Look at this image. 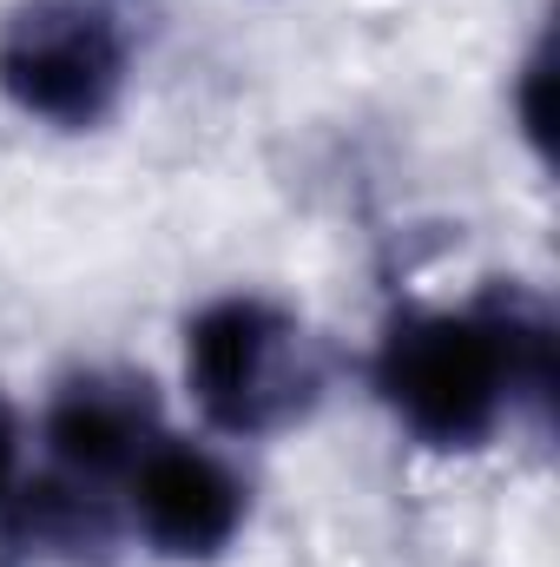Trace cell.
I'll return each mask as SVG.
<instances>
[{"label":"cell","mask_w":560,"mask_h":567,"mask_svg":"<svg viewBox=\"0 0 560 567\" xmlns=\"http://www.w3.org/2000/svg\"><path fill=\"white\" fill-rule=\"evenodd\" d=\"M560 383L554 303L521 278L462 303H396L370 343V396L416 449L475 455L501 429H548Z\"/></svg>","instance_id":"6da1fadb"},{"label":"cell","mask_w":560,"mask_h":567,"mask_svg":"<svg viewBox=\"0 0 560 567\" xmlns=\"http://www.w3.org/2000/svg\"><path fill=\"white\" fill-rule=\"evenodd\" d=\"M178 377L211 442H278L330 403L336 350L297 303L238 284L185 317Z\"/></svg>","instance_id":"7a4b0ae2"},{"label":"cell","mask_w":560,"mask_h":567,"mask_svg":"<svg viewBox=\"0 0 560 567\" xmlns=\"http://www.w3.org/2000/svg\"><path fill=\"white\" fill-rule=\"evenodd\" d=\"M133 73V33L113 0H13L0 13V100L40 133H106Z\"/></svg>","instance_id":"3957f363"},{"label":"cell","mask_w":560,"mask_h":567,"mask_svg":"<svg viewBox=\"0 0 560 567\" xmlns=\"http://www.w3.org/2000/svg\"><path fill=\"white\" fill-rule=\"evenodd\" d=\"M120 522L172 567L225 561L251 528V475L211 435L165 429L120 482Z\"/></svg>","instance_id":"277c9868"},{"label":"cell","mask_w":560,"mask_h":567,"mask_svg":"<svg viewBox=\"0 0 560 567\" xmlns=\"http://www.w3.org/2000/svg\"><path fill=\"white\" fill-rule=\"evenodd\" d=\"M158 383L133 363H73L46 383V403L33 416L40 468L120 495L126 468L165 435Z\"/></svg>","instance_id":"5b68a950"},{"label":"cell","mask_w":560,"mask_h":567,"mask_svg":"<svg viewBox=\"0 0 560 567\" xmlns=\"http://www.w3.org/2000/svg\"><path fill=\"white\" fill-rule=\"evenodd\" d=\"M508 113H515L521 145L548 165L554 158V40L548 33H535V47L521 53L515 80H508Z\"/></svg>","instance_id":"8992f818"},{"label":"cell","mask_w":560,"mask_h":567,"mask_svg":"<svg viewBox=\"0 0 560 567\" xmlns=\"http://www.w3.org/2000/svg\"><path fill=\"white\" fill-rule=\"evenodd\" d=\"M20 475H27V416H20V403L0 390V502L13 495Z\"/></svg>","instance_id":"52a82bcc"}]
</instances>
